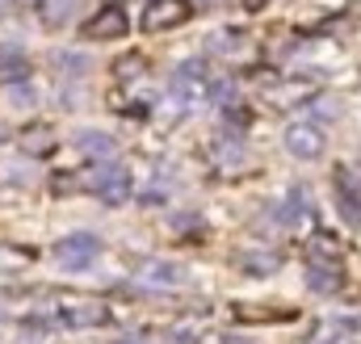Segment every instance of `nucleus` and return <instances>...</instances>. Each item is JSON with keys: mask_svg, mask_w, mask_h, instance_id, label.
Instances as JSON below:
<instances>
[{"mask_svg": "<svg viewBox=\"0 0 361 344\" xmlns=\"http://www.w3.org/2000/svg\"><path fill=\"white\" fill-rule=\"evenodd\" d=\"M210 88H214V72L206 59H185L173 68V80H169V101L177 113H189L197 105L210 101Z\"/></svg>", "mask_w": 361, "mask_h": 344, "instance_id": "obj_1", "label": "nucleus"}, {"mask_svg": "<svg viewBox=\"0 0 361 344\" xmlns=\"http://www.w3.org/2000/svg\"><path fill=\"white\" fill-rule=\"evenodd\" d=\"M85 185H89V189L101 197V202H105V206H122V202L130 197L135 176H130V172L114 160V164H97V168L85 176Z\"/></svg>", "mask_w": 361, "mask_h": 344, "instance_id": "obj_2", "label": "nucleus"}, {"mask_svg": "<svg viewBox=\"0 0 361 344\" xmlns=\"http://www.w3.org/2000/svg\"><path fill=\"white\" fill-rule=\"evenodd\" d=\"M101 257V240L92 231H76V235H63L55 244V260L63 269H89L92 260Z\"/></svg>", "mask_w": 361, "mask_h": 344, "instance_id": "obj_3", "label": "nucleus"}, {"mask_svg": "<svg viewBox=\"0 0 361 344\" xmlns=\"http://www.w3.org/2000/svg\"><path fill=\"white\" fill-rule=\"evenodd\" d=\"M281 143L294 160H319L324 156V126L319 122H294V126H286Z\"/></svg>", "mask_w": 361, "mask_h": 344, "instance_id": "obj_4", "label": "nucleus"}, {"mask_svg": "<svg viewBox=\"0 0 361 344\" xmlns=\"http://www.w3.org/2000/svg\"><path fill=\"white\" fill-rule=\"evenodd\" d=\"M189 0H152L147 8H143V30H152V34H164V30H177L189 21Z\"/></svg>", "mask_w": 361, "mask_h": 344, "instance_id": "obj_5", "label": "nucleus"}, {"mask_svg": "<svg viewBox=\"0 0 361 344\" xmlns=\"http://www.w3.org/2000/svg\"><path fill=\"white\" fill-rule=\"evenodd\" d=\"M126 30H130V21H126V13H122L118 4L97 8L89 21H85V38H89V42H109V38H122Z\"/></svg>", "mask_w": 361, "mask_h": 344, "instance_id": "obj_6", "label": "nucleus"}, {"mask_svg": "<svg viewBox=\"0 0 361 344\" xmlns=\"http://www.w3.org/2000/svg\"><path fill=\"white\" fill-rule=\"evenodd\" d=\"M105 319H109V311L101 302H63L51 315V324H59V328H101Z\"/></svg>", "mask_w": 361, "mask_h": 344, "instance_id": "obj_7", "label": "nucleus"}, {"mask_svg": "<svg viewBox=\"0 0 361 344\" xmlns=\"http://www.w3.org/2000/svg\"><path fill=\"white\" fill-rule=\"evenodd\" d=\"M135 273H139V281L143 285H156V290H177V285H185V269L180 264H173V260H139L135 264Z\"/></svg>", "mask_w": 361, "mask_h": 344, "instance_id": "obj_8", "label": "nucleus"}, {"mask_svg": "<svg viewBox=\"0 0 361 344\" xmlns=\"http://www.w3.org/2000/svg\"><path fill=\"white\" fill-rule=\"evenodd\" d=\"M76 152L89 156V160H97V164H114V156H118V139L105 135V130H76Z\"/></svg>", "mask_w": 361, "mask_h": 344, "instance_id": "obj_9", "label": "nucleus"}, {"mask_svg": "<svg viewBox=\"0 0 361 344\" xmlns=\"http://www.w3.org/2000/svg\"><path fill=\"white\" fill-rule=\"evenodd\" d=\"M80 8H85V0H42L38 4V21L47 30H63V25H72L80 17Z\"/></svg>", "mask_w": 361, "mask_h": 344, "instance_id": "obj_10", "label": "nucleus"}, {"mask_svg": "<svg viewBox=\"0 0 361 344\" xmlns=\"http://www.w3.org/2000/svg\"><path fill=\"white\" fill-rule=\"evenodd\" d=\"M307 214H311V197H307V189H302V185H294V189L286 193V202H281V206H273V219H277L281 227H298Z\"/></svg>", "mask_w": 361, "mask_h": 344, "instance_id": "obj_11", "label": "nucleus"}, {"mask_svg": "<svg viewBox=\"0 0 361 344\" xmlns=\"http://www.w3.org/2000/svg\"><path fill=\"white\" fill-rule=\"evenodd\" d=\"M307 285H311L315 294H336V290L345 285V277H341V264L311 260V264H307Z\"/></svg>", "mask_w": 361, "mask_h": 344, "instance_id": "obj_12", "label": "nucleus"}, {"mask_svg": "<svg viewBox=\"0 0 361 344\" xmlns=\"http://www.w3.org/2000/svg\"><path fill=\"white\" fill-rule=\"evenodd\" d=\"M25 76H30V63H25L21 47L17 42H0V80L4 85H21Z\"/></svg>", "mask_w": 361, "mask_h": 344, "instance_id": "obj_13", "label": "nucleus"}, {"mask_svg": "<svg viewBox=\"0 0 361 344\" xmlns=\"http://www.w3.org/2000/svg\"><path fill=\"white\" fill-rule=\"evenodd\" d=\"M51 63L59 68V76H63V80H80V76L89 72V59H85V55H76V51H55V55H51Z\"/></svg>", "mask_w": 361, "mask_h": 344, "instance_id": "obj_14", "label": "nucleus"}, {"mask_svg": "<svg viewBox=\"0 0 361 344\" xmlns=\"http://www.w3.org/2000/svg\"><path fill=\"white\" fill-rule=\"evenodd\" d=\"M206 47H210V55H231L235 51V34L231 30H219L214 38H206Z\"/></svg>", "mask_w": 361, "mask_h": 344, "instance_id": "obj_15", "label": "nucleus"}, {"mask_svg": "<svg viewBox=\"0 0 361 344\" xmlns=\"http://www.w3.org/2000/svg\"><path fill=\"white\" fill-rule=\"evenodd\" d=\"M244 269L248 273H273V269H281V257H244Z\"/></svg>", "mask_w": 361, "mask_h": 344, "instance_id": "obj_16", "label": "nucleus"}, {"mask_svg": "<svg viewBox=\"0 0 361 344\" xmlns=\"http://www.w3.org/2000/svg\"><path fill=\"white\" fill-rule=\"evenodd\" d=\"M25 152H42V156H51L55 152V143H51V130H42V135H30V143H25Z\"/></svg>", "mask_w": 361, "mask_h": 344, "instance_id": "obj_17", "label": "nucleus"}, {"mask_svg": "<svg viewBox=\"0 0 361 344\" xmlns=\"http://www.w3.org/2000/svg\"><path fill=\"white\" fill-rule=\"evenodd\" d=\"M135 72H143V59H139V55L118 59V76H122V80H135Z\"/></svg>", "mask_w": 361, "mask_h": 344, "instance_id": "obj_18", "label": "nucleus"}, {"mask_svg": "<svg viewBox=\"0 0 361 344\" xmlns=\"http://www.w3.org/2000/svg\"><path fill=\"white\" fill-rule=\"evenodd\" d=\"M164 344H197V332L193 328H173V332H164Z\"/></svg>", "mask_w": 361, "mask_h": 344, "instance_id": "obj_19", "label": "nucleus"}, {"mask_svg": "<svg viewBox=\"0 0 361 344\" xmlns=\"http://www.w3.org/2000/svg\"><path fill=\"white\" fill-rule=\"evenodd\" d=\"M315 118H336V101H332V97L315 101Z\"/></svg>", "mask_w": 361, "mask_h": 344, "instance_id": "obj_20", "label": "nucleus"}, {"mask_svg": "<svg viewBox=\"0 0 361 344\" xmlns=\"http://www.w3.org/2000/svg\"><path fill=\"white\" fill-rule=\"evenodd\" d=\"M223 344H257V340H252V336H240V332H227Z\"/></svg>", "mask_w": 361, "mask_h": 344, "instance_id": "obj_21", "label": "nucleus"}, {"mask_svg": "<svg viewBox=\"0 0 361 344\" xmlns=\"http://www.w3.org/2000/svg\"><path fill=\"white\" fill-rule=\"evenodd\" d=\"M265 4H269V0H244V8H248V13H257V8H265Z\"/></svg>", "mask_w": 361, "mask_h": 344, "instance_id": "obj_22", "label": "nucleus"}, {"mask_svg": "<svg viewBox=\"0 0 361 344\" xmlns=\"http://www.w3.org/2000/svg\"><path fill=\"white\" fill-rule=\"evenodd\" d=\"M13 4H17V8H34V13H38V4H42V0H13Z\"/></svg>", "mask_w": 361, "mask_h": 344, "instance_id": "obj_23", "label": "nucleus"}, {"mask_svg": "<svg viewBox=\"0 0 361 344\" xmlns=\"http://www.w3.org/2000/svg\"><path fill=\"white\" fill-rule=\"evenodd\" d=\"M324 344H353V340H345V336H332V340H324Z\"/></svg>", "mask_w": 361, "mask_h": 344, "instance_id": "obj_24", "label": "nucleus"}, {"mask_svg": "<svg viewBox=\"0 0 361 344\" xmlns=\"http://www.w3.org/2000/svg\"><path fill=\"white\" fill-rule=\"evenodd\" d=\"M8 4H13V0H0V17H4V13H8Z\"/></svg>", "mask_w": 361, "mask_h": 344, "instance_id": "obj_25", "label": "nucleus"}, {"mask_svg": "<svg viewBox=\"0 0 361 344\" xmlns=\"http://www.w3.org/2000/svg\"><path fill=\"white\" fill-rule=\"evenodd\" d=\"M114 344H135V340H114Z\"/></svg>", "mask_w": 361, "mask_h": 344, "instance_id": "obj_26", "label": "nucleus"}, {"mask_svg": "<svg viewBox=\"0 0 361 344\" xmlns=\"http://www.w3.org/2000/svg\"><path fill=\"white\" fill-rule=\"evenodd\" d=\"M210 4H214V0H210Z\"/></svg>", "mask_w": 361, "mask_h": 344, "instance_id": "obj_27", "label": "nucleus"}]
</instances>
